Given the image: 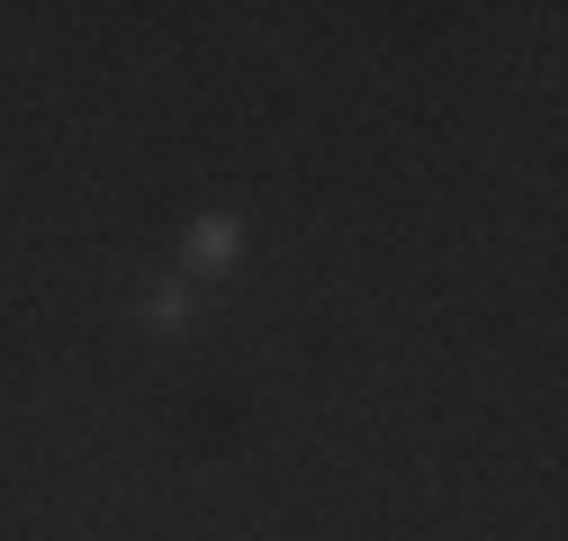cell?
<instances>
[{
	"label": "cell",
	"instance_id": "2",
	"mask_svg": "<svg viewBox=\"0 0 568 541\" xmlns=\"http://www.w3.org/2000/svg\"><path fill=\"white\" fill-rule=\"evenodd\" d=\"M135 316H145L154 334H190L199 325V298H190V280H154L145 298H135Z\"/></svg>",
	"mask_w": 568,
	"mask_h": 541
},
{
	"label": "cell",
	"instance_id": "1",
	"mask_svg": "<svg viewBox=\"0 0 568 541\" xmlns=\"http://www.w3.org/2000/svg\"><path fill=\"white\" fill-rule=\"evenodd\" d=\"M181 262H190V270H235V262H244V226H235L226 208H199V217L181 226Z\"/></svg>",
	"mask_w": 568,
	"mask_h": 541
}]
</instances>
